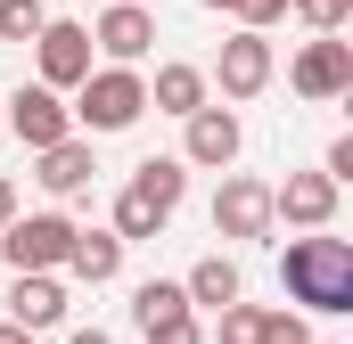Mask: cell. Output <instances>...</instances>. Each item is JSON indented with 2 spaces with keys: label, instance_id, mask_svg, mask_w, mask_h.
Here are the masks:
<instances>
[{
  "label": "cell",
  "instance_id": "10",
  "mask_svg": "<svg viewBox=\"0 0 353 344\" xmlns=\"http://www.w3.org/2000/svg\"><path fill=\"white\" fill-rule=\"evenodd\" d=\"M148 41H157V17H148L140 0H115V8L99 17V33H90V50H107L115 66H132V58H148Z\"/></svg>",
  "mask_w": 353,
  "mask_h": 344
},
{
  "label": "cell",
  "instance_id": "28",
  "mask_svg": "<svg viewBox=\"0 0 353 344\" xmlns=\"http://www.w3.org/2000/svg\"><path fill=\"white\" fill-rule=\"evenodd\" d=\"M74 344H107V336H99V328H83V336H74Z\"/></svg>",
  "mask_w": 353,
  "mask_h": 344
},
{
  "label": "cell",
  "instance_id": "22",
  "mask_svg": "<svg viewBox=\"0 0 353 344\" xmlns=\"http://www.w3.org/2000/svg\"><path fill=\"white\" fill-rule=\"evenodd\" d=\"M345 8H353V0H296V17H304V25H321V33H337V25H345Z\"/></svg>",
  "mask_w": 353,
  "mask_h": 344
},
{
  "label": "cell",
  "instance_id": "4",
  "mask_svg": "<svg viewBox=\"0 0 353 344\" xmlns=\"http://www.w3.org/2000/svg\"><path fill=\"white\" fill-rule=\"evenodd\" d=\"M33 50H41V83H50V90H74V83L90 74V25H66V17H41Z\"/></svg>",
  "mask_w": 353,
  "mask_h": 344
},
{
  "label": "cell",
  "instance_id": "12",
  "mask_svg": "<svg viewBox=\"0 0 353 344\" xmlns=\"http://www.w3.org/2000/svg\"><path fill=\"white\" fill-rule=\"evenodd\" d=\"M33 156H41V189H50V197H83L90 189V148L83 140H74V131H66V140H50V148H33Z\"/></svg>",
  "mask_w": 353,
  "mask_h": 344
},
{
  "label": "cell",
  "instance_id": "29",
  "mask_svg": "<svg viewBox=\"0 0 353 344\" xmlns=\"http://www.w3.org/2000/svg\"><path fill=\"white\" fill-rule=\"evenodd\" d=\"M205 8H230V0H205Z\"/></svg>",
  "mask_w": 353,
  "mask_h": 344
},
{
  "label": "cell",
  "instance_id": "7",
  "mask_svg": "<svg viewBox=\"0 0 353 344\" xmlns=\"http://www.w3.org/2000/svg\"><path fill=\"white\" fill-rule=\"evenodd\" d=\"M288 83L304 90V98H345L353 90V41H337V33L329 41H304V58H296Z\"/></svg>",
  "mask_w": 353,
  "mask_h": 344
},
{
  "label": "cell",
  "instance_id": "17",
  "mask_svg": "<svg viewBox=\"0 0 353 344\" xmlns=\"http://www.w3.org/2000/svg\"><path fill=\"white\" fill-rule=\"evenodd\" d=\"M132 312H140V328H165V320L189 312V287H181V279H148V287L132 295Z\"/></svg>",
  "mask_w": 353,
  "mask_h": 344
},
{
  "label": "cell",
  "instance_id": "3",
  "mask_svg": "<svg viewBox=\"0 0 353 344\" xmlns=\"http://www.w3.org/2000/svg\"><path fill=\"white\" fill-rule=\"evenodd\" d=\"M66 246H74V222L66 213H8L0 222V255H8V270H58L66 262Z\"/></svg>",
  "mask_w": 353,
  "mask_h": 344
},
{
  "label": "cell",
  "instance_id": "8",
  "mask_svg": "<svg viewBox=\"0 0 353 344\" xmlns=\"http://www.w3.org/2000/svg\"><path fill=\"white\" fill-rule=\"evenodd\" d=\"M222 98H255V90L271 83V41H263V25H247V33H230L222 41Z\"/></svg>",
  "mask_w": 353,
  "mask_h": 344
},
{
  "label": "cell",
  "instance_id": "27",
  "mask_svg": "<svg viewBox=\"0 0 353 344\" xmlns=\"http://www.w3.org/2000/svg\"><path fill=\"white\" fill-rule=\"evenodd\" d=\"M0 344H33V328H17V320H8V328H0Z\"/></svg>",
  "mask_w": 353,
  "mask_h": 344
},
{
  "label": "cell",
  "instance_id": "14",
  "mask_svg": "<svg viewBox=\"0 0 353 344\" xmlns=\"http://www.w3.org/2000/svg\"><path fill=\"white\" fill-rule=\"evenodd\" d=\"M66 270H74V279H90V287H107V279L123 270V238H115V230H74Z\"/></svg>",
  "mask_w": 353,
  "mask_h": 344
},
{
  "label": "cell",
  "instance_id": "2",
  "mask_svg": "<svg viewBox=\"0 0 353 344\" xmlns=\"http://www.w3.org/2000/svg\"><path fill=\"white\" fill-rule=\"evenodd\" d=\"M83 98H74V123L90 131H132L140 115H148V83L132 74V66H107V74H83Z\"/></svg>",
  "mask_w": 353,
  "mask_h": 344
},
{
  "label": "cell",
  "instance_id": "16",
  "mask_svg": "<svg viewBox=\"0 0 353 344\" xmlns=\"http://www.w3.org/2000/svg\"><path fill=\"white\" fill-rule=\"evenodd\" d=\"M181 287H189V303H214V312H222V303H239V262L205 255L197 270H189V279H181Z\"/></svg>",
  "mask_w": 353,
  "mask_h": 344
},
{
  "label": "cell",
  "instance_id": "5",
  "mask_svg": "<svg viewBox=\"0 0 353 344\" xmlns=\"http://www.w3.org/2000/svg\"><path fill=\"white\" fill-rule=\"evenodd\" d=\"M8 131H17L25 148H50V140H66V131H74V107H66L50 83H33V90H17V98H8Z\"/></svg>",
  "mask_w": 353,
  "mask_h": 344
},
{
  "label": "cell",
  "instance_id": "25",
  "mask_svg": "<svg viewBox=\"0 0 353 344\" xmlns=\"http://www.w3.org/2000/svg\"><path fill=\"white\" fill-rule=\"evenodd\" d=\"M230 8H239L247 25H271V17H288V0H230Z\"/></svg>",
  "mask_w": 353,
  "mask_h": 344
},
{
  "label": "cell",
  "instance_id": "13",
  "mask_svg": "<svg viewBox=\"0 0 353 344\" xmlns=\"http://www.w3.org/2000/svg\"><path fill=\"white\" fill-rule=\"evenodd\" d=\"M239 156V115L230 107H197L189 115V164H230Z\"/></svg>",
  "mask_w": 353,
  "mask_h": 344
},
{
  "label": "cell",
  "instance_id": "24",
  "mask_svg": "<svg viewBox=\"0 0 353 344\" xmlns=\"http://www.w3.org/2000/svg\"><path fill=\"white\" fill-rule=\"evenodd\" d=\"M148 344H205V328L181 312V320H165V328H148Z\"/></svg>",
  "mask_w": 353,
  "mask_h": 344
},
{
  "label": "cell",
  "instance_id": "9",
  "mask_svg": "<svg viewBox=\"0 0 353 344\" xmlns=\"http://www.w3.org/2000/svg\"><path fill=\"white\" fill-rule=\"evenodd\" d=\"M214 230H222V238H271V189L263 180H222Z\"/></svg>",
  "mask_w": 353,
  "mask_h": 344
},
{
  "label": "cell",
  "instance_id": "20",
  "mask_svg": "<svg viewBox=\"0 0 353 344\" xmlns=\"http://www.w3.org/2000/svg\"><path fill=\"white\" fill-rule=\"evenodd\" d=\"M41 17H50L41 0H0V41H33V33H41Z\"/></svg>",
  "mask_w": 353,
  "mask_h": 344
},
{
  "label": "cell",
  "instance_id": "11",
  "mask_svg": "<svg viewBox=\"0 0 353 344\" xmlns=\"http://www.w3.org/2000/svg\"><path fill=\"white\" fill-rule=\"evenodd\" d=\"M8 320L33 328V336L58 328V320H66V287H58L50 270H17V287H8Z\"/></svg>",
  "mask_w": 353,
  "mask_h": 344
},
{
  "label": "cell",
  "instance_id": "18",
  "mask_svg": "<svg viewBox=\"0 0 353 344\" xmlns=\"http://www.w3.org/2000/svg\"><path fill=\"white\" fill-rule=\"evenodd\" d=\"M132 189H140V197H148L157 213H173V205H181V189H189V180H181V156H148Z\"/></svg>",
  "mask_w": 353,
  "mask_h": 344
},
{
  "label": "cell",
  "instance_id": "6",
  "mask_svg": "<svg viewBox=\"0 0 353 344\" xmlns=\"http://www.w3.org/2000/svg\"><path fill=\"white\" fill-rule=\"evenodd\" d=\"M329 213H337V180L329 172H288V189H271V222L329 230Z\"/></svg>",
  "mask_w": 353,
  "mask_h": 344
},
{
  "label": "cell",
  "instance_id": "15",
  "mask_svg": "<svg viewBox=\"0 0 353 344\" xmlns=\"http://www.w3.org/2000/svg\"><path fill=\"white\" fill-rule=\"evenodd\" d=\"M148 107H165V115H197V107H205V74H197V66H165L157 90H148Z\"/></svg>",
  "mask_w": 353,
  "mask_h": 344
},
{
  "label": "cell",
  "instance_id": "21",
  "mask_svg": "<svg viewBox=\"0 0 353 344\" xmlns=\"http://www.w3.org/2000/svg\"><path fill=\"white\" fill-rule=\"evenodd\" d=\"M222 344H263V312L255 303H222Z\"/></svg>",
  "mask_w": 353,
  "mask_h": 344
},
{
  "label": "cell",
  "instance_id": "26",
  "mask_svg": "<svg viewBox=\"0 0 353 344\" xmlns=\"http://www.w3.org/2000/svg\"><path fill=\"white\" fill-rule=\"evenodd\" d=\"M8 213H17V189H8V172H0V222H8Z\"/></svg>",
  "mask_w": 353,
  "mask_h": 344
},
{
  "label": "cell",
  "instance_id": "19",
  "mask_svg": "<svg viewBox=\"0 0 353 344\" xmlns=\"http://www.w3.org/2000/svg\"><path fill=\"white\" fill-rule=\"evenodd\" d=\"M165 222H173V213H157L140 189H123V197H115V238H123V246H132V238H157Z\"/></svg>",
  "mask_w": 353,
  "mask_h": 344
},
{
  "label": "cell",
  "instance_id": "1",
  "mask_svg": "<svg viewBox=\"0 0 353 344\" xmlns=\"http://www.w3.org/2000/svg\"><path fill=\"white\" fill-rule=\"evenodd\" d=\"M288 303H312V312H353V246L345 238H296L288 262Z\"/></svg>",
  "mask_w": 353,
  "mask_h": 344
},
{
  "label": "cell",
  "instance_id": "23",
  "mask_svg": "<svg viewBox=\"0 0 353 344\" xmlns=\"http://www.w3.org/2000/svg\"><path fill=\"white\" fill-rule=\"evenodd\" d=\"M263 344H312V336H304L296 312H263Z\"/></svg>",
  "mask_w": 353,
  "mask_h": 344
}]
</instances>
